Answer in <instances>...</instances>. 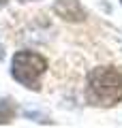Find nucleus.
<instances>
[{
    "mask_svg": "<svg viewBox=\"0 0 122 128\" xmlns=\"http://www.w3.org/2000/svg\"><path fill=\"white\" fill-rule=\"evenodd\" d=\"M86 100L94 107H113L122 102V73L111 66H99L88 75Z\"/></svg>",
    "mask_w": 122,
    "mask_h": 128,
    "instance_id": "1",
    "label": "nucleus"
},
{
    "mask_svg": "<svg viewBox=\"0 0 122 128\" xmlns=\"http://www.w3.org/2000/svg\"><path fill=\"white\" fill-rule=\"evenodd\" d=\"M45 70L47 60L36 51H17L11 60V77L28 90H39Z\"/></svg>",
    "mask_w": 122,
    "mask_h": 128,
    "instance_id": "2",
    "label": "nucleus"
},
{
    "mask_svg": "<svg viewBox=\"0 0 122 128\" xmlns=\"http://www.w3.org/2000/svg\"><path fill=\"white\" fill-rule=\"evenodd\" d=\"M54 11L58 17H62L64 22H84L86 19V9L77 2V0H58L54 4Z\"/></svg>",
    "mask_w": 122,
    "mask_h": 128,
    "instance_id": "3",
    "label": "nucleus"
},
{
    "mask_svg": "<svg viewBox=\"0 0 122 128\" xmlns=\"http://www.w3.org/2000/svg\"><path fill=\"white\" fill-rule=\"evenodd\" d=\"M15 115V107L11 98H2L0 100V124H9Z\"/></svg>",
    "mask_w": 122,
    "mask_h": 128,
    "instance_id": "4",
    "label": "nucleus"
},
{
    "mask_svg": "<svg viewBox=\"0 0 122 128\" xmlns=\"http://www.w3.org/2000/svg\"><path fill=\"white\" fill-rule=\"evenodd\" d=\"M5 58V49H2V47H0V60Z\"/></svg>",
    "mask_w": 122,
    "mask_h": 128,
    "instance_id": "5",
    "label": "nucleus"
},
{
    "mask_svg": "<svg viewBox=\"0 0 122 128\" xmlns=\"http://www.w3.org/2000/svg\"><path fill=\"white\" fill-rule=\"evenodd\" d=\"M7 2H9V0H0V6H5V4H7Z\"/></svg>",
    "mask_w": 122,
    "mask_h": 128,
    "instance_id": "6",
    "label": "nucleus"
},
{
    "mask_svg": "<svg viewBox=\"0 0 122 128\" xmlns=\"http://www.w3.org/2000/svg\"><path fill=\"white\" fill-rule=\"evenodd\" d=\"M22 2H30V0H22Z\"/></svg>",
    "mask_w": 122,
    "mask_h": 128,
    "instance_id": "7",
    "label": "nucleus"
}]
</instances>
